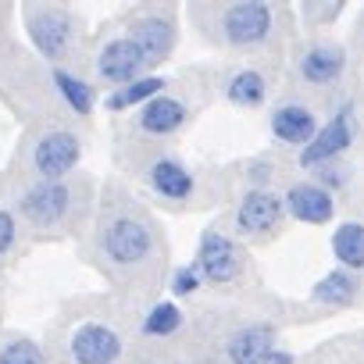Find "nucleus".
Returning a JSON list of instances; mask_svg holds the SVG:
<instances>
[{"label":"nucleus","instance_id":"5701e85b","mask_svg":"<svg viewBox=\"0 0 364 364\" xmlns=\"http://www.w3.org/2000/svg\"><path fill=\"white\" fill-rule=\"evenodd\" d=\"M178 325H182V307L164 300V304H154L150 314L143 318V336H171Z\"/></svg>","mask_w":364,"mask_h":364},{"label":"nucleus","instance_id":"a878e982","mask_svg":"<svg viewBox=\"0 0 364 364\" xmlns=\"http://www.w3.org/2000/svg\"><path fill=\"white\" fill-rule=\"evenodd\" d=\"M15 243V218L8 211H0V254Z\"/></svg>","mask_w":364,"mask_h":364},{"label":"nucleus","instance_id":"20e7f679","mask_svg":"<svg viewBox=\"0 0 364 364\" xmlns=\"http://www.w3.org/2000/svg\"><path fill=\"white\" fill-rule=\"evenodd\" d=\"M79 157H82L79 136L68 132V129H54V132H47L36 143L33 168H36V175H43V182H58V178H65L79 164Z\"/></svg>","mask_w":364,"mask_h":364},{"label":"nucleus","instance_id":"ddd939ff","mask_svg":"<svg viewBox=\"0 0 364 364\" xmlns=\"http://www.w3.org/2000/svg\"><path fill=\"white\" fill-rule=\"evenodd\" d=\"M272 136L279 143H289V146L304 150L318 136V118L304 104H282V107L272 111Z\"/></svg>","mask_w":364,"mask_h":364},{"label":"nucleus","instance_id":"1a4fd4ad","mask_svg":"<svg viewBox=\"0 0 364 364\" xmlns=\"http://www.w3.org/2000/svg\"><path fill=\"white\" fill-rule=\"evenodd\" d=\"M286 211L304 222V225H325L332 222L336 215V200H332V190L318 186V182H300V186H289L286 190Z\"/></svg>","mask_w":364,"mask_h":364},{"label":"nucleus","instance_id":"9d476101","mask_svg":"<svg viewBox=\"0 0 364 364\" xmlns=\"http://www.w3.org/2000/svg\"><path fill=\"white\" fill-rule=\"evenodd\" d=\"M129 40L143 50V58L154 65V61H164L175 47V22L168 15H143L129 26Z\"/></svg>","mask_w":364,"mask_h":364},{"label":"nucleus","instance_id":"b1692460","mask_svg":"<svg viewBox=\"0 0 364 364\" xmlns=\"http://www.w3.org/2000/svg\"><path fill=\"white\" fill-rule=\"evenodd\" d=\"M0 364H43V350L33 339H15L0 350Z\"/></svg>","mask_w":364,"mask_h":364},{"label":"nucleus","instance_id":"f3484780","mask_svg":"<svg viewBox=\"0 0 364 364\" xmlns=\"http://www.w3.org/2000/svg\"><path fill=\"white\" fill-rule=\"evenodd\" d=\"M150 186H154L161 197L182 200V197L193 193V175H190V168L182 164L178 157H161V161L150 168Z\"/></svg>","mask_w":364,"mask_h":364},{"label":"nucleus","instance_id":"9b49d317","mask_svg":"<svg viewBox=\"0 0 364 364\" xmlns=\"http://www.w3.org/2000/svg\"><path fill=\"white\" fill-rule=\"evenodd\" d=\"M282 211H286V204H282L275 193H268V190H250V193L240 200L236 222H240L243 232L264 236V232H272V229L282 222Z\"/></svg>","mask_w":364,"mask_h":364},{"label":"nucleus","instance_id":"393cba45","mask_svg":"<svg viewBox=\"0 0 364 364\" xmlns=\"http://www.w3.org/2000/svg\"><path fill=\"white\" fill-rule=\"evenodd\" d=\"M200 272L193 268V264H186V268H178L175 275H171V293L175 296H190V293H197L200 289Z\"/></svg>","mask_w":364,"mask_h":364},{"label":"nucleus","instance_id":"f257e3e1","mask_svg":"<svg viewBox=\"0 0 364 364\" xmlns=\"http://www.w3.org/2000/svg\"><path fill=\"white\" fill-rule=\"evenodd\" d=\"M275 29V15L268 4H257V0H240V4H229L222 11V36L232 47H257L272 36Z\"/></svg>","mask_w":364,"mask_h":364},{"label":"nucleus","instance_id":"6ab92c4d","mask_svg":"<svg viewBox=\"0 0 364 364\" xmlns=\"http://www.w3.org/2000/svg\"><path fill=\"white\" fill-rule=\"evenodd\" d=\"M164 82L168 79H161V75H146V79H136V82H129V86H118L104 104H107V111H125V107H143V104H150L154 97H161L164 93Z\"/></svg>","mask_w":364,"mask_h":364},{"label":"nucleus","instance_id":"7ed1b4c3","mask_svg":"<svg viewBox=\"0 0 364 364\" xmlns=\"http://www.w3.org/2000/svg\"><path fill=\"white\" fill-rule=\"evenodd\" d=\"M353 132H357L353 107L343 104V107L318 129V136L300 150V164H304V168H321V164H328L332 157H339V154L353 143Z\"/></svg>","mask_w":364,"mask_h":364},{"label":"nucleus","instance_id":"6e6552de","mask_svg":"<svg viewBox=\"0 0 364 364\" xmlns=\"http://www.w3.org/2000/svg\"><path fill=\"white\" fill-rule=\"evenodd\" d=\"M72 357L75 364H114L122 357V336L111 325H82L72 336Z\"/></svg>","mask_w":364,"mask_h":364},{"label":"nucleus","instance_id":"2eb2a0df","mask_svg":"<svg viewBox=\"0 0 364 364\" xmlns=\"http://www.w3.org/2000/svg\"><path fill=\"white\" fill-rule=\"evenodd\" d=\"M343 68H346V54L336 43H318L300 58V75L314 86H332L343 75Z\"/></svg>","mask_w":364,"mask_h":364},{"label":"nucleus","instance_id":"dca6fc26","mask_svg":"<svg viewBox=\"0 0 364 364\" xmlns=\"http://www.w3.org/2000/svg\"><path fill=\"white\" fill-rule=\"evenodd\" d=\"M186 125V104L178 97H154L150 104L139 107V129L150 132V136H168L175 129Z\"/></svg>","mask_w":364,"mask_h":364},{"label":"nucleus","instance_id":"4468645a","mask_svg":"<svg viewBox=\"0 0 364 364\" xmlns=\"http://www.w3.org/2000/svg\"><path fill=\"white\" fill-rule=\"evenodd\" d=\"M232 364H272L275 353V328L272 325H247L225 346Z\"/></svg>","mask_w":364,"mask_h":364},{"label":"nucleus","instance_id":"cd10ccee","mask_svg":"<svg viewBox=\"0 0 364 364\" xmlns=\"http://www.w3.org/2000/svg\"><path fill=\"white\" fill-rule=\"evenodd\" d=\"M272 364H293V357H289L286 350H275V353H272Z\"/></svg>","mask_w":364,"mask_h":364},{"label":"nucleus","instance_id":"412c9836","mask_svg":"<svg viewBox=\"0 0 364 364\" xmlns=\"http://www.w3.org/2000/svg\"><path fill=\"white\" fill-rule=\"evenodd\" d=\"M264 93H268V82H264V75L261 72H236L232 79H229V86H225V97L236 104V107H257L261 100H264Z\"/></svg>","mask_w":364,"mask_h":364},{"label":"nucleus","instance_id":"a211bd4d","mask_svg":"<svg viewBox=\"0 0 364 364\" xmlns=\"http://www.w3.org/2000/svg\"><path fill=\"white\" fill-rule=\"evenodd\" d=\"M332 254L346 272H360L364 268V225L360 222H346L332 232Z\"/></svg>","mask_w":364,"mask_h":364},{"label":"nucleus","instance_id":"0eeeda50","mask_svg":"<svg viewBox=\"0 0 364 364\" xmlns=\"http://www.w3.org/2000/svg\"><path fill=\"white\" fill-rule=\"evenodd\" d=\"M146 65H150V61L143 58V50H139L129 36H118V40L104 43V50L97 54V72H100L107 82H118V86L136 82Z\"/></svg>","mask_w":364,"mask_h":364},{"label":"nucleus","instance_id":"f03ea898","mask_svg":"<svg viewBox=\"0 0 364 364\" xmlns=\"http://www.w3.org/2000/svg\"><path fill=\"white\" fill-rule=\"evenodd\" d=\"M150 232L139 218H129V215H118L111 218L104 229H100V250L104 257H111L114 264L129 268V264H139L146 254H150Z\"/></svg>","mask_w":364,"mask_h":364},{"label":"nucleus","instance_id":"4be33fe9","mask_svg":"<svg viewBox=\"0 0 364 364\" xmlns=\"http://www.w3.org/2000/svg\"><path fill=\"white\" fill-rule=\"evenodd\" d=\"M54 86H58V93L65 97V104L75 114H90L93 111V86L90 82H82V79H75L68 72H54Z\"/></svg>","mask_w":364,"mask_h":364},{"label":"nucleus","instance_id":"423d86ee","mask_svg":"<svg viewBox=\"0 0 364 364\" xmlns=\"http://www.w3.org/2000/svg\"><path fill=\"white\" fill-rule=\"evenodd\" d=\"M26 18H29L26 22L29 40L36 43V50L43 58H61L68 50V43H72V22H68V15H61L54 8H36V11L29 8Z\"/></svg>","mask_w":364,"mask_h":364},{"label":"nucleus","instance_id":"aec40b11","mask_svg":"<svg viewBox=\"0 0 364 364\" xmlns=\"http://www.w3.org/2000/svg\"><path fill=\"white\" fill-rule=\"evenodd\" d=\"M311 296L321 300V304H332V307H350L353 296H357V279H353V272H346V268L328 272V275L311 289Z\"/></svg>","mask_w":364,"mask_h":364},{"label":"nucleus","instance_id":"bb28decb","mask_svg":"<svg viewBox=\"0 0 364 364\" xmlns=\"http://www.w3.org/2000/svg\"><path fill=\"white\" fill-rule=\"evenodd\" d=\"M304 11H311V15H325V18H332V15H339V11H343V4H325V8H321V4H307Z\"/></svg>","mask_w":364,"mask_h":364},{"label":"nucleus","instance_id":"39448f33","mask_svg":"<svg viewBox=\"0 0 364 364\" xmlns=\"http://www.w3.org/2000/svg\"><path fill=\"white\" fill-rule=\"evenodd\" d=\"M193 268L200 272L204 282L211 286H225L240 275V250L229 236L222 232H204L200 236V247H197V261Z\"/></svg>","mask_w":364,"mask_h":364},{"label":"nucleus","instance_id":"f8f14e48","mask_svg":"<svg viewBox=\"0 0 364 364\" xmlns=\"http://www.w3.org/2000/svg\"><path fill=\"white\" fill-rule=\"evenodd\" d=\"M68 211V190L61 182H36L33 190L22 193V215L33 225H54Z\"/></svg>","mask_w":364,"mask_h":364}]
</instances>
